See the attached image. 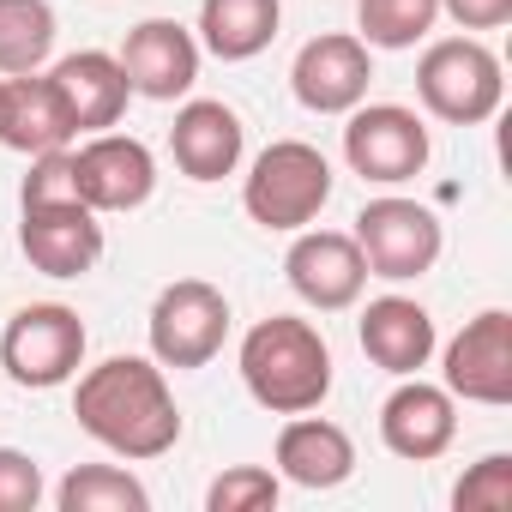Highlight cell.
<instances>
[{
	"label": "cell",
	"instance_id": "cell-3",
	"mask_svg": "<svg viewBox=\"0 0 512 512\" xmlns=\"http://www.w3.org/2000/svg\"><path fill=\"white\" fill-rule=\"evenodd\" d=\"M326 199H332V163L308 139H272L241 181V211L272 235L308 229L326 211Z\"/></svg>",
	"mask_w": 512,
	"mask_h": 512
},
{
	"label": "cell",
	"instance_id": "cell-15",
	"mask_svg": "<svg viewBox=\"0 0 512 512\" xmlns=\"http://www.w3.org/2000/svg\"><path fill=\"white\" fill-rule=\"evenodd\" d=\"M452 440H458V398L446 386H428L422 374H404L380 404V446L404 464H428Z\"/></svg>",
	"mask_w": 512,
	"mask_h": 512
},
{
	"label": "cell",
	"instance_id": "cell-9",
	"mask_svg": "<svg viewBox=\"0 0 512 512\" xmlns=\"http://www.w3.org/2000/svg\"><path fill=\"white\" fill-rule=\"evenodd\" d=\"M19 253L43 278H85L103 260V223L79 193L19 205Z\"/></svg>",
	"mask_w": 512,
	"mask_h": 512
},
{
	"label": "cell",
	"instance_id": "cell-18",
	"mask_svg": "<svg viewBox=\"0 0 512 512\" xmlns=\"http://www.w3.org/2000/svg\"><path fill=\"white\" fill-rule=\"evenodd\" d=\"M79 139L61 91L49 73H13L0 79V145L19 157H43V151H67Z\"/></svg>",
	"mask_w": 512,
	"mask_h": 512
},
{
	"label": "cell",
	"instance_id": "cell-11",
	"mask_svg": "<svg viewBox=\"0 0 512 512\" xmlns=\"http://www.w3.org/2000/svg\"><path fill=\"white\" fill-rule=\"evenodd\" d=\"M73 187L79 199L109 217V211H139L151 193H157V157L145 139L133 133H91L79 151H73Z\"/></svg>",
	"mask_w": 512,
	"mask_h": 512
},
{
	"label": "cell",
	"instance_id": "cell-22",
	"mask_svg": "<svg viewBox=\"0 0 512 512\" xmlns=\"http://www.w3.org/2000/svg\"><path fill=\"white\" fill-rule=\"evenodd\" d=\"M55 7L49 0H0V79L43 73L55 55Z\"/></svg>",
	"mask_w": 512,
	"mask_h": 512
},
{
	"label": "cell",
	"instance_id": "cell-27",
	"mask_svg": "<svg viewBox=\"0 0 512 512\" xmlns=\"http://www.w3.org/2000/svg\"><path fill=\"white\" fill-rule=\"evenodd\" d=\"M43 494H49L43 464L19 446H0V512H37Z\"/></svg>",
	"mask_w": 512,
	"mask_h": 512
},
{
	"label": "cell",
	"instance_id": "cell-20",
	"mask_svg": "<svg viewBox=\"0 0 512 512\" xmlns=\"http://www.w3.org/2000/svg\"><path fill=\"white\" fill-rule=\"evenodd\" d=\"M49 79H55V91H61V103H67V115H73L79 133H109V127H121L133 91H127V73H121L115 55L79 49V55L55 61Z\"/></svg>",
	"mask_w": 512,
	"mask_h": 512
},
{
	"label": "cell",
	"instance_id": "cell-4",
	"mask_svg": "<svg viewBox=\"0 0 512 512\" xmlns=\"http://www.w3.org/2000/svg\"><path fill=\"white\" fill-rule=\"evenodd\" d=\"M416 97L446 127H482L500 115V97H506L500 55L476 37H440L416 61Z\"/></svg>",
	"mask_w": 512,
	"mask_h": 512
},
{
	"label": "cell",
	"instance_id": "cell-26",
	"mask_svg": "<svg viewBox=\"0 0 512 512\" xmlns=\"http://www.w3.org/2000/svg\"><path fill=\"white\" fill-rule=\"evenodd\" d=\"M452 506H458V512H506V506H512V452L476 458V464L458 476Z\"/></svg>",
	"mask_w": 512,
	"mask_h": 512
},
{
	"label": "cell",
	"instance_id": "cell-24",
	"mask_svg": "<svg viewBox=\"0 0 512 512\" xmlns=\"http://www.w3.org/2000/svg\"><path fill=\"white\" fill-rule=\"evenodd\" d=\"M368 49H416L440 25V0H356Z\"/></svg>",
	"mask_w": 512,
	"mask_h": 512
},
{
	"label": "cell",
	"instance_id": "cell-2",
	"mask_svg": "<svg viewBox=\"0 0 512 512\" xmlns=\"http://www.w3.org/2000/svg\"><path fill=\"white\" fill-rule=\"evenodd\" d=\"M235 368H241L247 398L272 416H302L332 398V350L320 326L296 314H272L260 326H247Z\"/></svg>",
	"mask_w": 512,
	"mask_h": 512
},
{
	"label": "cell",
	"instance_id": "cell-14",
	"mask_svg": "<svg viewBox=\"0 0 512 512\" xmlns=\"http://www.w3.org/2000/svg\"><path fill=\"white\" fill-rule=\"evenodd\" d=\"M121 73H127V91L145 97V103H175L193 91L199 79V37L181 25V19H139L121 43Z\"/></svg>",
	"mask_w": 512,
	"mask_h": 512
},
{
	"label": "cell",
	"instance_id": "cell-23",
	"mask_svg": "<svg viewBox=\"0 0 512 512\" xmlns=\"http://www.w3.org/2000/svg\"><path fill=\"white\" fill-rule=\"evenodd\" d=\"M61 512H151V494L121 464H73L55 488Z\"/></svg>",
	"mask_w": 512,
	"mask_h": 512
},
{
	"label": "cell",
	"instance_id": "cell-5",
	"mask_svg": "<svg viewBox=\"0 0 512 512\" xmlns=\"http://www.w3.org/2000/svg\"><path fill=\"white\" fill-rule=\"evenodd\" d=\"M356 247L368 260V278H386V284H410V278H428L440 266V247H446V229L434 217V205L422 199H404V193H386V199H368L356 211Z\"/></svg>",
	"mask_w": 512,
	"mask_h": 512
},
{
	"label": "cell",
	"instance_id": "cell-8",
	"mask_svg": "<svg viewBox=\"0 0 512 512\" xmlns=\"http://www.w3.org/2000/svg\"><path fill=\"white\" fill-rule=\"evenodd\" d=\"M434 139L428 121L404 103H356L344 115V163L350 175L374 181V187H404L428 169Z\"/></svg>",
	"mask_w": 512,
	"mask_h": 512
},
{
	"label": "cell",
	"instance_id": "cell-16",
	"mask_svg": "<svg viewBox=\"0 0 512 512\" xmlns=\"http://www.w3.org/2000/svg\"><path fill=\"white\" fill-rule=\"evenodd\" d=\"M241 151H247V127L229 103L217 97H187L175 109V127H169V157L187 181H223L241 169Z\"/></svg>",
	"mask_w": 512,
	"mask_h": 512
},
{
	"label": "cell",
	"instance_id": "cell-19",
	"mask_svg": "<svg viewBox=\"0 0 512 512\" xmlns=\"http://www.w3.org/2000/svg\"><path fill=\"white\" fill-rule=\"evenodd\" d=\"M272 458H278V476H284V482L314 488V494L344 488V482L356 476V440H350L338 422L314 416V410H302V416H290V422L278 428Z\"/></svg>",
	"mask_w": 512,
	"mask_h": 512
},
{
	"label": "cell",
	"instance_id": "cell-17",
	"mask_svg": "<svg viewBox=\"0 0 512 512\" xmlns=\"http://www.w3.org/2000/svg\"><path fill=\"white\" fill-rule=\"evenodd\" d=\"M356 338H362V356L392 380L422 374L434 362V350H440L434 314L422 302H410V296H374L362 308V320H356Z\"/></svg>",
	"mask_w": 512,
	"mask_h": 512
},
{
	"label": "cell",
	"instance_id": "cell-28",
	"mask_svg": "<svg viewBox=\"0 0 512 512\" xmlns=\"http://www.w3.org/2000/svg\"><path fill=\"white\" fill-rule=\"evenodd\" d=\"M440 19H452L458 31H500L512 25V0H440Z\"/></svg>",
	"mask_w": 512,
	"mask_h": 512
},
{
	"label": "cell",
	"instance_id": "cell-25",
	"mask_svg": "<svg viewBox=\"0 0 512 512\" xmlns=\"http://www.w3.org/2000/svg\"><path fill=\"white\" fill-rule=\"evenodd\" d=\"M284 494V476L266 464H229L211 488H205V512H272Z\"/></svg>",
	"mask_w": 512,
	"mask_h": 512
},
{
	"label": "cell",
	"instance_id": "cell-21",
	"mask_svg": "<svg viewBox=\"0 0 512 512\" xmlns=\"http://www.w3.org/2000/svg\"><path fill=\"white\" fill-rule=\"evenodd\" d=\"M284 25V0H199V49L217 61L266 55Z\"/></svg>",
	"mask_w": 512,
	"mask_h": 512
},
{
	"label": "cell",
	"instance_id": "cell-1",
	"mask_svg": "<svg viewBox=\"0 0 512 512\" xmlns=\"http://www.w3.org/2000/svg\"><path fill=\"white\" fill-rule=\"evenodd\" d=\"M73 416L103 452H115L127 464H151V458L175 452V440H181L175 392L151 356H109V362L85 368L73 386Z\"/></svg>",
	"mask_w": 512,
	"mask_h": 512
},
{
	"label": "cell",
	"instance_id": "cell-10",
	"mask_svg": "<svg viewBox=\"0 0 512 512\" xmlns=\"http://www.w3.org/2000/svg\"><path fill=\"white\" fill-rule=\"evenodd\" d=\"M440 386L482 410L512 404V314L506 308H482L476 320H464V332L440 356Z\"/></svg>",
	"mask_w": 512,
	"mask_h": 512
},
{
	"label": "cell",
	"instance_id": "cell-12",
	"mask_svg": "<svg viewBox=\"0 0 512 512\" xmlns=\"http://www.w3.org/2000/svg\"><path fill=\"white\" fill-rule=\"evenodd\" d=\"M284 278L308 308L344 314L368 290V260H362L356 235H344V229H296V241L284 253Z\"/></svg>",
	"mask_w": 512,
	"mask_h": 512
},
{
	"label": "cell",
	"instance_id": "cell-7",
	"mask_svg": "<svg viewBox=\"0 0 512 512\" xmlns=\"http://www.w3.org/2000/svg\"><path fill=\"white\" fill-rule=\"evenodd\" d=\"M145 338H151L157 368H175V374L205 368L229 338V296L217 284H205V278H175V284L157 290Z\"/></svg>",
	"mask_w": 512,
	"mask_h": 512
},
{
	"label": "cell",
	"instance_id": "cell-6",
	"mask_svg": "<svg viewBox=\"0 0 512 512\" xmlns=\"http://www.w3.org/2000/svg\"><path fill=\"white\" fill-rule=\"evenodd\" d=\"M85 344H91V332L67 302H31L0 332V368L31 392H49L85 368Z\"/></svg>",
	"mask_w": 512,
	"mask_h": 512
},
{
	"label": "cell",
	"instance_id": "cell-13",
	"mask_svg": "<svg viewBox=\"0 0 512 512\" xmlns=\"http://www.w3.org/2000/svg\"><path fill=\"white\" fill-rule=\"evenodd\" d=\"M368 85H374V55L362 37L326 31V37H308L296 49L290 91L308 115H350L356 103H368Z\"/></svg>",
	"mask_w": 512,
	"mask_h": 512
}]
</instances>
